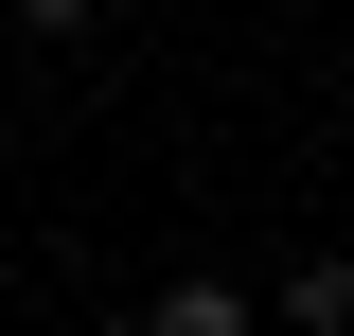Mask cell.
I'll list each match as a JSON object with an SVG mask.
<instances>
[{
  "label": "cell",
  "mask_w": 354,
  "mask_h": 336,
  "mask_svg": "<svg viewBox=\"0 0 354 336\" xmlns=\"http://www.w3.org/2000/svg\"><path fill=\"white\" fill-rule=\"evenodd\" d=\"M88 18H106V0H18V36H88Z\"/></svg>",
  "instance_id": "obj_1"
}]
</instances>
